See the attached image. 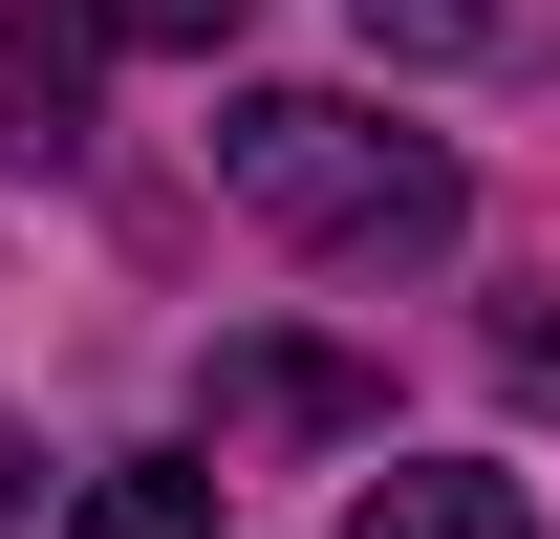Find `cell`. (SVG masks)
Masks as SVG:
<instances>
[{
  "label": "cell",
  "instance_id": "obj_6",
  "mask_svg": "<svg viewBox=\"0 0 560 539\" xmlns=\"http://www.w3.org/2000/svg\"><path fill=\"white\" fill-rule=\"evenodd\" d=\"M86 44H151V66H215V44H237V0H66Z\"/></svg>",
  "mask_w": 560,
  "mask_h": 539
},
{
  "label": "cell",
  "instance_id": "obj_8",
  "mask_svg": "<svg viewBox=\"0 0 560 539\" xmlns=\"http://www.w3.org/2000/svg\"><path fill=\"white\" fill-rule=\"evenodd\" d=\"M22 474H44V454H22V432H0V539H22V518H44V496H22Z\"/></svg>",
  "mask_w": 560,
  "mask_h": 539
},
{
  "label": "cell",
  "instance_id": "obj_2",
  "mask_svg": "<svg viewBox=\"0 0 560 539\" xmlns=\"http://www.w3.org/2000/svg\"><path fill=\"white\" fill-rule=\"evenodd\" d=\"M346 539H539V518H517V474L410 454V474H366V518H346Z\"/></svg>",
  "mask_w": 560,
  "mask_h": 539
},
{
  "label": "cell",
  "instance_id": "obj_7",
  "mask_svg": "<svg viewBox=\"0 0 560 539\" xmlns=\"http://www.w3.org/2000/svg\"><path fill=\"white\" fill-rule=\"evenodd\" d=\"M366 44H495V0H366Z\"/></svg>",
  "mask_w": 560,
  "mask_h": 539
},
{
  "label": "cell",
  "instance_id": "obj_3",
  "mask_svg": "<svg viewBox=\"0 0 560 539\" xmlns=\"http://www.w3.org/2000/svg\"><path fill=\"white\" fill-rule=\"evenodd\" d=\"M86 22H0V151H86Z\"/></svg>",
  "mask_w": 560,
  "mask_h": 539
},
{
  "label": "cell",
  "instance_id": "obj_1",
  "mask_svg": "<svg viewBox=\"0 0 560 539\" xmlns=\"http://www.w3.org/2000/svg\"><path fill=\"white\" fill-rule=\"evenodd\" d=\"M215 173H237V216H280L302 260H453V151L388 130V108H346V87H259L237 130H215Z\"/></svg>",
  "mask_w": 560,
  "mask_h": 539
},
{
  "label": "cell",
  "instance_id": "obj_5",
  "mask_svg": "<svg viewBox=\"0 0 560 539\" xmlns=\"http://www.w3.org/2000/svg\"><path fill=\"white\" fill-rule=\"evenodd\" d=\"M66 539H237V518H215V474L130 454V474H86V496H66Z\"/></svg>",
  "mask_w": 560,
  "mask_h": 539
},
{
  "label": "cell",
  "instance_id": "obj_4",
  "mask_svg": "<svg viewBox=\"0 0 560 539\" xmlns=\"http://www.w3.org/2000/svg\"><path fill=\"white\" fill-rule=\"evenodd\" d=\"M215 410H237V432H366V367H324V345H237Z\"/></svg>",
  "mask_w": 560,
  "mask_h": 539
},
{
  "label": "cell",
  "instance_id": "obj_9",
  "mask_svg": "<svg viewBox=\"0 0 560 539\" xmlns=\"http://www.w3.org/2000/svg\"><path fill=\"white\" fill-rule=\"evenodd\" d=\"M495 367H517V389H560V324H517V345H495Z\"/></svg>",
  "mask_w": 560,
  "mask_h": 539
}]
</instances>
